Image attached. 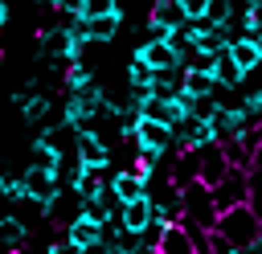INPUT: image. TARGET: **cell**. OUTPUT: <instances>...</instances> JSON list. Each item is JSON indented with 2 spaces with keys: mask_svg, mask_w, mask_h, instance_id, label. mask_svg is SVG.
<instances>
[{
  "mask_svg": "<svg viewBox=\"0 0 262 254\" xmlns=\"http://www.w3.org/2000/svg\"><path fill=\"white\" fill-rule=\"evenodd\" d=\"M213 234H221V238L233 242V246H254V242L262 238V221H258V213H254L250 201H246V205L221 209L217 221H213Z\"/></svg>",
  "mask_w": 262,
  "mask_h": 254,
  "instance_id": "obj_1",
  "label": "cell"
},
{
  "mask_svg": "<svg viewBox=\"0 0 262 254\" xmlns=\"http://www.w3.org/2000/svg\"><path fill=\"white\" fill-rule=\"evenodd\" d=\"M180 197H184V217H188L192 225H201V229H213V221H217L213 188L201 184V180H188V184L180 188Z\"/></svg>",
  "mask_w": 262,
  "mask_h": 254,
  "instance_id": "obj_2",
  "label": "cell"
},
{
  "mask_svg": "<svg viewBox=\"0 0 262 254\" xmlns=\"http://www.w3.org/2000/svg\"><path fill=\"white\" fill-rule=\"evenodd\" d=\"M111 143L106 139H98L94 131H78V139H74V156H78V164L82 168H98V172H106L111 168Z\"/></svg>",
  "mask_w": 262,
  "mask_h": 254,
  "instance_id": "obj_3",
  "label": "cell"
},
{
  "mask_svg": "<svg viewBox=\"0 0 262 254\" xmlns=\"http://www.w3.org/2000/svg\"><path fill=\"white\" fill-rule=\"evenodd\" d=\"M246 201H250V180H246L242 168H229L225 180L213 184V205L221 213V209H233V205H246Z\"/></svg>",
  "mask_w": 262,
  "mask_h": 254,
  "instance_id": "obj_4",
  "label": "cell"
},
{
  "mask_svg": "<svg viewBox=\"0 0 262 254\" xmlns=\"http://www.w3.org/2000/svg\"><path fill=\"white\" fill-rule=\"evenodd\" d=\"M78 20H82V16H78ZM123 20H127V8L119 4V8H115V12H106V16H86V20H82V33H86V41H90V45H106V41H115V37H119Z\"/></svg>",
  "mask_w": 262,
  "mask_h": 254,
  "instance_id": "obj_5",
  "label": "cell"
},
{
  "mask_svg": "<svg viewBox=\"0 0 262 254\" xmlns=\"http://www.w3.org/2000/svg\"><path fill=\"white\" fill-rule=\"evenodd\" d=\"M225 172H229V160H225V152H221V143H205V147H196V180L201 184H221L225 180Z\"/></svg>",
  "mask_w": 262,
  "mask_h": 254,
  "instance_id": "obj_6",
  "label": "cell"
},
{
  "mask_svg": "<svg viewBox=\"0 0 262 254\" xmlns=\"http://www.w3.org/2000/svg\"><path fill=\"white\" fill-rule=\"evenodd\" d=\"M131 57H139L151 74H160V70H172V66H180V53L168 45V37H160V41H139L135 45V53Z\"/></svg>",
  "mask_w": 262,
  "mask_h": 254,
  "instance_id": "obj_7",
  "label": "cell"
},
{
  "mask_svg": "<svg viewBox=\"0 0 262 254\" xmlns=\"http://www.w3.org/2000/svg\"><path fill=\"white\" fill-rule=\"evenodd\" d=\"M135 143L168 156V152L176 147V135H172V127H164V123H156V119H143V115H139V123H135Z\"/></svg>",
  "mask_w": 262,
  "mask_h": 254,
  "instance_id": "obj_8",
  "label": "cell"
},
{
  "mask_svg": "<svg viewBox=\"0 0 262 254\" xmlns=\"http://www.w3.org/2000/svg\"><path fill=\"white\" fill-rule=\"evenodd\" d=\"M225 53L233 57V66H237L246 78L262 70V41H258V37H233V41L225 45Z\"/></svg>",
  "mask_w": 262,
  "mask_h": 254,
  "instance_id": "obj_9",
  "label": "cell"
},
{
  "mask_svg": "<svg viewBox=\"0 0 262 254\" xmlns=\"http://www.w3.org/2000/svg\"><path fill=\"white\" fill-rule=\"evenodd\" d=\"M172 135H176V147H172V152H180V147H205V143H217L213 123H209V119H196V115H188Z\"/></svg>",
  "mask_w": 262,
  "mask_h": 254,
  "instance_id": "obj_10",
  "label": "cell"
},
{
  "mask_svg": "<svg viewBox=\"0 0 262 254\" xmlns=\"http://www.w3.org/2000/svg\"><path fill=\"white\" fill-rule=\"evenodd\" d=\"M106 184H111V193H115V201H119V205L147 197V180H143L135 168H119V172H111V176H106Z\"/></svg>",
  "mask_w": 262,
  "mask_h": 254,
  "instance_id": "obj_11",
  "label": "cell"
},
{
  "mask_svg": "<svg viewBox=\"0 0 262 254\" xmlns=\"http://www.w3.org/2000/svg\"><path fill=\"white\" fill-rule=\"evenodd\" d=\"M156 254H196V242H192L188 225L184 221H168L160 242H156Z\"/></svg>",
  "mask_w": 262,
  "mask_h": 254,
  "instance_id": "obj_12",
  "label": "cell"
},
{
  "mask_svg": "<svg viewBox=\"0 0 262 254\" xmlns=\"http://www.w3.org/2000/svg\"><path fill=\"white\" fill-rule=\"evenodd\" d=\"M119 217H123V229H127V234H139V238H143V229H147L151 217H156V205H151V197H139V201H127V205L119 209Z\"/></svg>",
  "mask_w": 262,
  "mask_h": 254,
  "instance_id": "obj_13",
  "label": "cell"
},
{
  "mask_svg": "<svg viewBox=\"0 0 262 254\" xmlns=\"http://www.w3.org/2000/svg\"><path fill=\"white\" fill-rule=\"evenodd\" d=\"M66 242H74L78 250L90 246V242H102V221H94V217H86V213L78 209V217L66 225Z\"/></svg>",
  "mask_w": 262,
  "mask_h": 254,
  "instance_id": "obj_14",
  "label": "cell"
},
{
  "mask_svg": "<svg viewBox=\"0 0 262 254\" xmlns=\"http://www.w3.org/2000/svg\"><path fill=\"white\" fill-rule=\"evenodd\" d=\"M0 246H4L8 254H16V250L29 246V225H25L16 213H0Z\"/></svg>",
  "mask_w": 262,
  "mask_h": 254,
  "instance_id": "obj_15",
  "label": "cell"
},
{
  "mask_svg": "<svg viewBox=\"0 0 262 254\" xmlns=\"http://www.w3.org/2000/svg\"><path fill=\"white\" fill-rule=\"evenodd\" d=\"M188 16L180 8V0H151L147 8V25H160V29H180Z\"/></svg>",
  "mask_w": 262,
  "mask_h": 254,
  "instance_id": "obj_16",
  "label": "cell"
},
{
  "mask_svg": "<svg viewBox=\"0 0 262 254\" xmlns=\"http://www.w3.org/2000/svg\"><path fill=\"white\" fill-rule=\"evenodd\" d=\"M102 184H106V172H98V168H78V176L66 184L78 201H90V197H98L102 193Z\"/></svg>",
  "mask_w": 262,
  "mask_h": 254,
  "instance_id": "obj_17",
  "label": "cell"
},
{
  "mask_svg": "<svg viewBox=\"0 0 262 254\" xmlns=\"http://www.w3.org/2000/svg\"><path fill=\"white\" fill-rule=\"evenodd\" d=\"M213 82L217 86H225V90H242V82H246V74L233 66V57L221 49V53H213Z\"/></svg>",
  "mask_w": 262,
  "mask_h": 254,
  "instance_id": "obj_18",
  "label": "cell"
},
{
  "mask_svg": "<svg viewBox=\"0 0 262 254\" xmlns=\"http://www.w3.org/2000/svg\"><path fill=\"white\" fill-rule=\"evenodd\" d=\"M20 115L29 119V123H41V127H49V115H53V98L45 94V90H37L25 107H20Z\"/></svg>",
  "mask_w": 262,
  "mask_h": 254,
  "instance_id": "obj_19",
  "label": "cell"
},
{
  "mask_svg": "<svg viewBox=\"0 0 262 254\" xmlns=\"http://www.w3.org/2000/svg\"><path fill=\"white\" fill-rule=\"evenodd\" d=\"M98 78H94V70L86 66V61H70L66 66V94H74V90H86V86H94Z\"/></svg>",
  "mask_w": 262,
  "mask_h": 254,
  "instance_id": "obj_20",
  "label": "cell"
},
{
  "mask_svg": "<svg viewBox=\"0 0 262 254\" xmlns=\"http://www.w3.org/2000/svg\"><path fill=\"white\" fill-rule=\"evenodd\" d=\"M180 90H184V94H192V98H205V94H213V90H217V82H213V74L184 70V82H180Z\"/></svg>",
  "mask_w": 262,
  "mask_h": 254,
  "instance_id": "obj_21",
  "label": "cell"
},
{
  "mask_svg": "<svg viewBox=\"0 0 262 254\" xmlns=\"http://www.w3.org/2000/svg\"><path fill=\"white\" fill-rule=\"evenodd\" d=\"M0 197H4V201H29V193H25V180H20L16 172H8L4 164H0Z\"/></svg>",
  "mask_w": 262,
  "mask_h": 254,
  "instance_id": "obj_22",
  "label": "cell"
},
{
  "mask_svg": "<svg viewBox=\"0 0 262 254\" xmlns=\"http://www.w3.org/2000/svg\"><path fill=\"white\" fill-rule=\"evenodd\" d=\"M233 12H237V8H233V0H209V8H205V20L217 29V25H225Z\"/></svg>",
  "mask_w": 262,
  "mask_h": 254,
  "instance_id": "obj_23",
  "label": "cell"
},
{
  "mask_svg": "<svg viewBox=\"0 0 262 254\" xmlns=\"http://www.w3.org/2000/svg\"><path fill=\"white\" fill-rule=\"evenodd\" d=\"M127 86H151V70H147L139 57L127 61Z\"/></svg>",
  "mask_w": 262,
  "mask_h": 254,
  "instance_id": "obj_24",
  "label": "cell"
},
{
  "mask_svg": "<svg viewBox=\"0 0 262 254\" xmlns=\"http://www.w3.org/2000/svg\"><path fill=\"white\" fill-rule=\"evenodd\" d=\"M168 45H172V49H176V53H180V57H184V53H188V49H196V45H192V37H188V29H184V25H180V29H172V33H168Z\"/></svg>",
  "mask_w": 262,
  "mask_h": 254,
  "instance_id": "obj_25",
  "label": "cell"
},
{
  "mask_svg": "<svg viewBox=\"0 0 262 254\" xmlns=\"http://www.w3.org/2000/svg\"><path fill=\"white\" fill-rule=\"evenodd\" d=\"M180 8H184V16H188V20H196V16H205L209 0H180Z\"/></svg>",
  "mask_w": 262,
  "mask_h": 254,
  "instance_id": "obj_26",
  "label": "cell"
},
{
  "mask_svg": "<svg viewBox=\"0 0 262 254\" xmlns=\"http://www.w3.org/2000/svg\"><path fill=\"white\" fill-rule=\"evenodd\" d=\"M45 254H82V250H78L74 242H66V238H57V242H49V246H45Z\"/></svg>",
  "mask_w": 262,
  "mask_h": 254,
  "instance_id": "obj_27",
  "label": "cell"
},
{
  "mask_svg": "<svg viewBox=\"0 0 262 254\" xmlns=\"http://www.w3.org/2000/svg\"><path fill=\"white\" fill-rule=\"evenodd\" d=\"M250 172H262V139H258V147L250 152Z\"/></svg>",
  "mask_w": 262,
  "mask_h": 254,
  "instance_id": "obj_28",
  "label": "cell"
},
{
  "mask_svg": "<svg viewBox=\"0 0 262 254\" xmlns=\"http://www.w3.org/2000/svg\"><path fill=\"white\" fill-rule=\"evenodd\" d=\"M82 254H106V242H90V246H82Z\"/></svg>",
  "mask_w": 262,
  "mask_h": 254,
  "instance_id": "obj_29",
  "label": "cell"
},
{
  "mask_svg": "<svg viewBox=\"0 0 262 254\" xmlns=\"http://www.w3.org/2000/svg\"><path fill=\"white\" fill-rule=\"evenodd\" d=\"M127 254H156V246H151V242H143V238H139V246H135V250H127Z\"/></svg>",
  "mask_w": 262,
  "mask_h": 254,
  "instance_id": "obj_30",
  "label": "cell"
},
{
  "mask_svg": "<svg viewBox=\"0 0 262 254\" xmlns=\"http://www.w3.org/2000/svg\"><path fill=\"white\" fill-rule=\"evenodd\" d=\"M4 25H8V4L0 0V33H4Z\"/></svg>",
  "mask_w": 262,
  "mask_h": 254,
  "instance_id": "obj_31",
  "label": "cell"
},
{
  "mask_svg": "<svg viewBox=\"0 0 262 254\" xmlns=\"http://www.w3.org/2000/svg\"><path fill=\"white\" fill-rule=\"evenodd\" d=\"M246 254H262V238H258L254 246H246Z\"/></svg>",
  "mask_w": 262,
  "mask_h": 254,
  "instance_id": "obj_32",
  "label": "cell"
},
{
  "mask_svg": "<svg viewBox=\"0 0 262 254\" xmlns=\"http://www.w3.org/2000/svg\"><path fill=\"white\" fill-rule=\"evenodd\" d=\"M41 4H49V8H57V4H61V0H41Z\"/></svg>",
  "mask_w": 262,
  "mask_h": 254,
  "instance_id": "obj_33",
  "label": "cell"
},
{
  "mask_svg": "<svg viewBox=\"0 0 262 254\" xmlns=\"http://www.w3.org/2000/svg\"><path fill=\"white\" fill-rule=\"evenodd\" d=\"M254 127H258V135H262V119H258V123H254Z\"/></svg>",
  "mask_w": 262,
  "mask_h": 254,
  "instance_id": "obj_34",
  "label": "cell"
}]
</instances>
